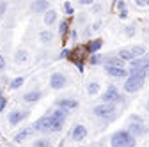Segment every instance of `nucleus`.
<instances>
[{
	"mask_svg": "<svg viewBox=\"0 0 149 147\" xmlns=\"http://www.w3.org/2000/svg\"><path fill=\"white\" fill-rule=\"evenodd\" d=\"M69 30H71L69 28V20H61V23H59V34L61 35H66Z\"/></svg>",
	"mask_w": 149,
	"mask_h": 147,
	"instance_id": "nucleus-26",
	"label": "nucleus"
},
{
	"mask_svg": "<svg viewBox=\"0 0 149 147\" xmlns=\"http://www.w3.org/2000/svg\"><path fill=\"white\" fill-rule=\"evenodd\" d=\"M101 27H103V21L101 20H96L94 23L91 25V30H101Z\"/></svg>",
	"mask_w": 149,
	"mask_h": 147,
	"instance_id": "nucleus-32",
	"label": "nucleus"
},
{
	"mask_svg": "<svg viewBox=\"0 0 149 147\" xmlns=\"http://www.w3.org/2000/svg\"><path fill=\"white\" fill-rule=\"evenodd\" d=\"M29 59H30V51H29L27 48H16L14 53H13V62H14L16 66H23V64H27Z\"/></svg>",
	"mask_w": 149,
	"mask_h": 147,
	"instance_id": "nucleus-10",
	"label": "nucleus"
},
{
	"mask_svg": "<svg viewBox=\"0 0 149 147\" xmlns=\"http://www.w3.org/2000/svg\"><path fill=\"white\" fill-rule=\"evenodd\" d=\"M117 57L124 62V64H130V62H132L135 57H133V55H132V51H130L128 48H121L119 51H117Z\"/></svg>",
	"mask_w": 149,
	"mask_h": 147,
	"instance_id": "nucleus-20",
	"label": "nucleus"
},
{
	"mask_svg": "<svg viewBox=\"0 0 149 147\" xmlns=\"http://www.w3.org/2000/svg\"><path fill=\"white\" fill-rule=\"evenodd\" d=\"M116 9L121 12V11H126V9H128V6H126L124 0H117V2H116Z\"/></svg>",
	"mask_w": 149,
	"mask_h": 147,
	"instance_id": "nucleus-31",
	"label": "nucleus"
},
{
	"mask_svg": "<svg viewBox=\"0 0 149 147\" xmlns=\"http://www.w3.org/2000/svg\"><path fill=\"white\" fill-rule=\"evenodd\" d=\"M101 103L107 105H123L124 103V94H121V90L117 89V85H108L107 90L101 94Z\"/></svg>",
	"mask_w": 149,
	"mask_h": 147,
	"instance_id": "nucleus-3",
	"label": "nucleus"
},
{
	"mask_svg": "<svg viewBox=\"0 0 149 147\" xmlns=\"http://www.w3.org/2000/svg\"><path fill=\"white\" fill-rule=\"evenodd\" d=\"M57 18H59V12L55 11V9H50V11H46L43 14V21H45L46 27H52L55 21H57Z\"/></svg>",
	"mask_w": 149,
	"mask_h": 147,
	"instance_id": "nucleus-17",
	"label": "nucleus"
},
{
	"mask_svg": "<svg viewBox=\"0 0 149 147\" xmlns=\"http://www.w3.org/2000/svg\"><path fill=\"white\" fill-rule=\"evenodd\" d=\"M45 92L41 89H32V90H27V92L22 96V101L27 103V105H32V103H37L39 99H43Z\"/></svg>",
	"mask_w": 149,
	"mask_h": 147,
	"instance_id": "nucleus-12",
	"label": "nucleus"
},
{
	"mask_svg": "<svg viewBox=\"0 0 149 147\" xmlns=\"http://www.w3.org/2000/svg\"><path fill=\"white\" fill-rule=\"evenodd\" d=\"M52 145H53V142L48 137H41V138H37V140L32 142V147H52Z\"/></svg>",
	"mask_w": 149,
	"mask_h": 147,
	"instance_id": "nucleus-22",
	"label": "nucleus"
},
{
	"mask_svg": "<svg viewBox=\"0 0 149 147\" xmlns=\"http://www.w3.org/2000/svg\"><path fill=\"white\" fill-rule=\"evenodd\" d=\"M101 48H103V39H101V37L92 39V41H89V43L85 44V50H87V53H91V55H96Z\"/></svg>",
	"mask_w": 149,
	"mask_h": 147,
	"instance_id": "nucleus-16",
	"label": "nucleus"
},
{
	"mask_svg": "<svg viewBox=\"0 0 149 147\" xmlns=\"http://www.w3.org/2000/svg\"><path fill=\"white\" fill-rule=\"evenodd\" d=\"M32 130L34 131H39V133H52V119L50 115H41L34 124H32Z\"/></svg>",
	"mask_w": 149,
	"mask_h": 147,
	"instance_id": "nucleus-6",
	"label": "nucleus"
},
{
	"mask_svg": "<svg viewBox=\"0 0 149 147\" xmlns=\"http://www.w3.org/2000/svg\"><path fill=\"white\" fill-rule=\"evenodd\" d=\"M103 9V6L101 4H92V11H94V12H100Z\"/></svg>",
	"mask_w": 149,
	"mask_h": 147,
	"instance_id": "nucleus-42",
	"label": "nucleus"
},
{
	"mask_svg": "<svg viewBox=\"0 0 149 147\" xmlns=\"http://www.w3.org/2000/svg\"><path fill=\"white\" fill-rule=\"evenodd\" d=\"M84 34L87 35V37H89V35H91V27H85V30H84Z\"/></svg>",
	"mask_w": 149,
	"mask_h": 147,
	"instance_id": "nucleus-43",
	"label": "nucleus"
},
{
	"mask_svg": "<svg viewBox=\"0 0 149 147\" xmlns=\"http://www.w3.org/2000/svg\"><path fill=\"white\" fill-rule=\"evenodd\" d=\"M128 16H130V12H128V9H126V11H121V12H119V20H126V18H128Z\"/></svg>",
	"mask_w": 149,
	"mask_h": 147,
	"instance_id": "nucleus-41",
	"label": "nucleus"
},
{
	"mask_svg": "<svg viewBox=\"0 0 149 147\" xmlns=\"http://www.w3.org/2000/svg\"><path fill=\"white\" fill-rule=\"evenodd\" d=\"M103 71L107 73L110 78H123V80H126V78L130 76V73H128L126 67H110V66H103Z\"/></svg>",
	"mask_w": 149,
	"mask_h": 147,
	"instance_id": "nucleus-13",
	"label": "nucleus"
},
{
	"mask_svg": "<svg viewBox=\"0 0 149 147\" xmlns=\"http://www.w3.org/2000/svg\"><path fill=\"white\" fill-rule=\"evenodd\" d=\"M69 37L73 39V43H77V39H78V30L77 28H71L69 30Z\"/></svg>",
	"mask_w": 149,
	"mask_h": 147,
	"instance_id": "nucleus-33",
	"label": "nucleus"
},
{
	"mask_svg": "<svg viewBox=\"0 0 149 147\" xmlns=\"http://www.w3.org/2000/svg\"><path fill=\"white\" fill-rule=\"evenodd\" d=\"M73 64L77 66V69L80 71V73H84V69H85V66H84V62L82 60H73Z\"/></svg>",
	"mask_w": 149,
	"mask_h": 147,
	"instance_id": "nucleus-35",
	"label": "nucleus"
},
{
	"mask_svg": "<svg viewBox=\"0 0 149 147\" xmlns=\"http://www.w3.org/2000/svg\"><path fill=\"white\" fill-rule=\"evenodd\" d=\"M69 55H71V51L64 48V50H62V51L59 53V57H57V59H68V57H69Z\"/></svg>",
	"mask_w": 149,
	"mask_h": 147,
	"instance_id": "nucleus-36",
	"label": "nucleus"
},
{
	"mask_svg": "<svg viewBox=\"0 0 149 147\" xmlns=\"http://www.w3.org/2000/svg\"><path fill=\"white\" fill-rule=\"evenodd\" d=\"M6 106H7V98H0V112H4V110H6Z\"/></svg>",
	"mask_w": 149,
	"mask_h": 147,
	"instance_id": "nucleus-37",
	"label": "nucleus"
},
{
	"mask_svg": "<svg viewBox=\"0 0 149 147\" xmlns=\"http://www.w3.org/2000/svg\"><path fill=\"white\" fill-rule=\"evenodd\" d=\"M50 119H52V117H50ZM62 128H64V122L52 119V133H61V131H62Z\"/></svg>",
	"mask_w": 149,
	"mask_h": 147,
	"instance_id": "nucleus-27",
	"label": "nucleus"
},
{
	"mask_svg": "<svg viewBox=\"0 0 149 147\" xmlns=\"http://www.w3.org/2000/svg\"><path fill=\"white\" fill-rule=\"evenodd\" d=\"M62 9H64V12H66L68 16H74V7H73L71 2H64V4H62Z\"/></svg>",
	"mask_w": 149,
	"mask_h": 147,
	"instance_id": "nucleus-29",
	"label": "nucleus"
},
{
	"mask_svg": "<svg viewBox=\"0 0 149 147\" xmlns=\"http://www.w3.org/2000/svg\"><path fill=\"white\" fill-rule=\"evenodd\" d=\"M68 115H69V112H68V110H62V108H55L53 112L50 114V117H52V119H55V121H61V122H66Z\"/></svg>",
	"mask_w": 149,
	"mask_h": 147,
	"instance_id": "nucleus-19",
	"label": "nucleus"
},
{
	"mask_svg": "<svg viewBox=\"0 0 149 147\" xmlns=\"http://www.w3.org/2000/svg\"><path fill=\"white\" fill-rule=\"evenodd\" d=\"M126 131L132 135V137L139 138V137H144L147 133V126L144 122H130L128 128H126Z\"/></svg>",
	"mask_w": 149,
	"mask_h": 147,
	"instance_id": "nucleus-11",
	"label": "nucleus"
},
{
	"mask_svg": "<svg viewBox=\"0 0 149 147\" xmlns=\"http://www.w3.org/2000/svg\"><path fill=\"white\" fill-rule=\"evenodd\" d=\"M137 7H149V0H135Z\"/></svg>",
	"mask_w": 149,
	"mask_h": 147,
	"instance_id": "nucleus-34",
	"label": "nucleus"
},
{
	"mask_svg": "<svg viewBox=\"0 0 149 147\" xmlns=\"http://www.w3.org/2000/svg\"><path fill=\"white\" fill-rule=\"evenodd\" d=\"M87 137H89L87 126H84V124H74V126L71 128V138H73L74 142H84Z\"/></svg>",
	"mask_w": 149,
	"mask_h": 147,
	"instance_id": "nucleus-8",
	"label": "nucleus"
},
{
	"mask_svg": "<svg viewBox=\"0 0 149 147\" xmlns=\"http://www.w3.org/2000/svg\"><path fill=\"white\" fill-rule=\"evenodd\" d=\"M146 110L149 112V98H147V101H146Z\"/></svg>",
	"mask_w": 149,
	"mask_h": 147,
	"instance_id": "nucleus-45",
	"label": "nucleus"
},
{
	"mask_svg": "<svg viewBox=\"0 0 149 147\" xmlns=\"http://www.w3.org/2000/svg\"><path fill=\"white\" fill-rule=\"evenodd\" d=\"M78 101L73 99V98H59L55 99V108H62V110H68V112H71V110L78 108Z\"/></svg>",
	"mask_w": 149,
	"mask_h": 147,
	"instance_id": "nucleus-14",
	"label": "nucleus"
},
{
	"mask_svg": "<svg viewBox=\"0 0 149 147\" xmlns=\"http://www.w3.org/2000/svg\"><path fill=\"white\" fill-rule=\"evenodd\" d=\"M128 50L132 51V55H133L135 59H140V57H144V55H146V48L142 44H133V46H130Z\"/></svg>",
	"mask_w": 149,
	"mask_h": 147,
	"instance_id": "nucleus-21",
	"label": "nucleus"
},
{
	"mask_svg": "<svg viewBox=\"0 0 149 147\" xmlns=\"http://www.w3.org/2000/svg\"><path fill=\"white\" fill-rule=\"evenodd\" d=\"M92 4H94V0H78V6H89V7H92Z\"/></svg>",
	"mask_w": 149,
	"mask_h": 147,
	"instance_id": "nucleus-39",
	"label": "nucleus"
},
{
	"mask_svg": "<svg viewBox=\"0 0 149 147\" xmlns=\"http://www.w3.org/2000/svg\"><path fill=\"white\" fill-rule=\"evenodd\" d=\"M103 62H105V57H103V55H100V53H96V55H91V57H89V64L91 66H103Z\"/></svg>",
	"mask_w": 149,
	"mask_h": 147,
	"instance_id": "nucleus-25",
	"label": "nucleus"
},
{
	"mask_svg": "<svg viewBox=\"0 0 149 147\" xmlns=\"http://www.w3.org/2000/svg\"><path fill=\"white\" fill-rule=\"evenodd\" d=\"M123 32H124V35H126V37H135V34H137V28H135L133 25H126Z\"/></svg>",
	"mask_w": 149,
	"mask_h": 147,
	"instance_id": "nucleus-28",
	"label": "nucleus"
},
{
	"mask_svg": "<svg viewBox=\"0 0 149 147\" xmlns=\"http://www.w3.org/2000/svg\"><path fill=\"white\" fill-rule=\"evenodd\" d=\"M32 131H34V130H32V126H29V128H22V130L13 137V142H16V144L25 142L29 137H32Z\"/></svg>",
	"mask_w": 149,
	"mask_h": 147,
	"instance_id": "nucleus-15",
	"label": "nucleus"
},
{
	"mask_svg": "<svg viewBox=\"0 0 149 147\" xmlns=\"http://www.w3.org/2000/svg\"><path fill=\"white\" fill-rule=\"evenodd\" d=\"M137 138L132 137L126 130H117L110 137V147H135Z\"/></svg>",
	"mask_w": 149,
	"mask_h": 147,
	"instance_id": "nucleus-2",
	"label": "nucleus"
},
{
	"mask_svg": "<svg viewBox=\"0 0 149 147\" xmlns=\"http://www.w3.org/2000/svg\"><path fill=\"white\" fill-rule=\"evenodd\" d=\"M6 64H7V62H6V57H4L2 53H0V73L6 69Z\"/></svg>",
	"mask_w": 149,
	"mask_h": 147,
	"instance_id": "nucleus-38",
	"label": "nucleus"
},
{
	"mask_svg": "<svg viewBox=\"0 0 149 147\" xmlns=\"http://www.w3.org/2000/svg\"><path fill=\"white\" fill-rule=\"evenodd\" d=\"M23 83H25V78L23 76H16V78H13V80H9V89L11 90H18L20 87H23Z\"/></svg>",
	"mask_w": 149,
	"mask_h": 147,
	"instance_id": "nucleus-24",
	"label": "nucleus"
},
{
	"mask_svg": "<svg viewBox=\"0 0 149 147\" xmlns=\"http://www.w3.org/2000/svg\"><path fill=\"white\" fill-rule=\"evenodd\" d=\"M68 83H69L68 75H66V73H62V71H55V73H52V75H50V80H48V85H50L53 90L66 89Z\"/></svg>",
	"mask_w": 149,
	"mask_h": 147,
	"instance_id": "nucleus-4",
	"label": "nucleus"
},
{
	"mask_svg": "<svg viewBox=\"0 0 149 147\" xmlns=\"http://www.w3.org/2000/svg\"><path fill=\"white\" fill-rule=\"evenodd\" d=\"M39 41L43 43V44H48V43H52L53 41V32L52 30H41L39 32Z\"/></svg>",
	"mask_w": 149,
	"mask_h": 147,
	"instance_id": "nucleus-23",
	"label": "nucleus"
},
{
	"mask_svg": "<svg viewBox=\"0 0 149 147\" xmlns=\"http://www.w3.org/2000/svg\"><path fill=\"white\" fill-rule=\"evenodd\" d=\"M78 21H80V23H84V21H85V16H84V14H80V16H78Z\"/></svg>",
	"mask_w": 149,
	"mask_h": 147,
	"instance_id": "nucleus-44",
	"label": "nucleus"
},
{
	"mask_svg": "<svg viewBox=\"0 0 149 147\" xmlns=\"http://www.w3.org/2000/svg\"><path fill=\"white\" fill-rule=\"evenodd\" d=\"M27 117H29V110H11L7 114V122H9V126H18Z\"/></svg>",
	"mask_w": 149,
	"mask_h": 147,
	"instance_id": "nucleus-7",
	"label": "nucleus"
},
{
	"mask_svg": "<svg viewBox=\"0 0 149 147\" xmlns=\"http://www.w3.org/2000/svg\"><path fill=\"white\" fill-rule=\"evenodd\" d=\"M50 9H52V4L48 0H34V2L29 6V11L34 12V14H45Z\"/></svg>",
	"mask_w": 149,
	"mask_h": 147,
	"instance_id": "nucleus-9",
	"label": "nucleus"
},
{
	"mask_svg": "<svg viewBox=\"0 0 149 147\" xmlns=\"http://www.w3.org/2000/svg\"><path fill=\"white\" fill-rule=\"evenodd\" d=\"M100 90H101V83H100V82H96V80L87 82V85H85V92H87L89 96H98Z\"/></svg>",
	"mask_w": 149,
	"mask_h": 147,
	"instance_id": "nucleus-18",
	"label": "nucleus"
},
{
	"mask_svg": "<svg viewBox=\"0 0 149 147\" xmlns=\"http://www.w3.org/2000/svg\"><path fill=\"white\" fill-rule=\"evenodd\" d=\"M144 78H139V76H128L126 80H124V83H123V90L126 94H135V92H139V90L144 87Z\"/></svg>",
	"mask_w": 149,
	"mask_h": 147,
	"instance_id": "nucleus-5",
	"label": "nucleus"
},
{
	"mask_svg": "<svg viewBox=\"0 0 149 147\" xmlns=\"http://www.w3.org/2000/svg\"><path fill=\"white\" fill-rule=\"evenodd\" d=\"M92 115L96 119L103 121L105 124L112 122L116 117H117V106L116 105H107V103H100L92 108Z\"/></svg>",
	"mask_w": 149,
	"mask_h": 147,
	"instance_id": "nucleus-1",
	"label": "nucleus"
},
{
	"mask_svg": "<svg viewBox=\"0 0 149 147\" xmlns=\"http://www.w3.org/2000/svg\"><path fill=\"white\" fill-rule=\"evenodd\" d=\"M7 7H9V2H0V20H2V18L6 16Z\"/></svg>",
	"mask_w": 149,
	"mask_h": 147,
	"instance_id": "nucleus-30",
	"label": "nucleus"
},
{
	"mask_svg": "<svg viewBox=\"0 0 149 147\" xmlns=\"http://www.w3.org/2000/svg\"><path fill=\"white\" fill-rule=\"evenodd\" d=\"M130 122H144V119L140 115H130Z\"/></svg>",
	"mask_w": 149,
	"mask_h": 147,
	"instance_id": "nucleus-40",
	"label": "nucleus"
}]
</instances>
